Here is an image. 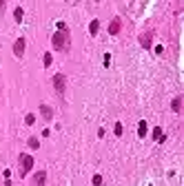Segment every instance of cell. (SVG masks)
I'll return each instance as SVG.
<instances>
[{"instance_id": "14", "label": "cell", "mask_w": 184, "mask_h": 186, "mask_svg": "<svg viewBox=\"0 0 184 186\" xmlns=\"http://www.w3.org/2000/svg\"><path fill=\"white\" fill-rule=\"evenodd\" d=\"M153 137H155V140H162V137H164V135H162V129H160V126H155V129H153Z\"/></svg>"}, {"instance_id": "6", "label": "cell", "mask_w": 184, "mask_h": 186, "mask_svg": "<svg viewBox=\"0 0 184 186\" xmlns=\"http://www.w3.org/2000/svg\"><path fill=\"white\" fill-rule=\"evenodd\" d=\"M44 184H47V173L44 171H38L33 175V186H44Z\"/></svg>"}, {"instance_id": "2", "label": "cell", "mask_w": 184, "mask_h": 186, "mask_svg": "<svg viewBox=\"0 0 184 186\" xmlns=\"http://www.w3.org/2000/svg\"><path fill=\"white\" fill-rule=\"evenodd\" d=\"M31 169H33V157L27 155V153H22V155H20V175L24 177Z\"/></svg>"}, {"instance_id": "5", "label": "cell", "mask_w": 184, "mask_h": 186, "mask_svg": "<svg viewBox=\"0 0 184 186\" xmlns=\"http://www.w3.org/2000/svg\"><path fill=\"white\" fill-rule=\"evenodd\" d=\"M40 113H42V118L49 122V120H54V109H51L49 104H40Z\"/></svg>"}, {"instance_id": "4", "label": "cell", "mask_w": 184, "mask_h": 186, "mask_svg": "<svg viewBox=\"0 0 184 186\" xmlns=\"http://www.w3.org/2000/svg\"><path fill=\"white\" fill-rule=\"evenodd\" d=\"M24 46H27V40H24V38H18L16 44H13V53H16V58H22V56H24Z\"/></svg>"}, {"instance_id": "3", "label": "cell", "mask_w": 184, "mask_h": 186, "mask_svg": "<svg viewBox=\"0 0 184 186\" xmlns=\"http://www.w3.org/2000/svg\"><path fill=\"white\" fill-rule=\"evenodd\" d=\"M64 86H67V78L62 73H56L54 76V89H56L58 95H64Z\"/></svg>"}, {"instance_id": "8", "label": "cell", "mask_w": 184, "mask_h": 186, "mask_svg": "<svg viewBox=\"0 0 184 186\" xmlns=\"http://www.w3.org/2000/svg\"><path fill=\"white\" fill-rule=\"evenodd\" d=\"M171 106H173V111H175V113H180V109H182V95H177V98L173 100V104H171Z\"/></svg>"}, {"instance_id": "10", "label": "cell", "mask_w": 184, "mask_h": 186, "mask_svg": "<svg viewBox=\"0 0 184 186\" xmlns=\"http://www.w3.org/2000/svg\"><path fill=\"white\" fill-rule=\"evenodd\" d=\"M98 29H100V22H98V20H93L91 25H89V31H91V33L95 36V33H98Z\"/></svg>"}, {"instance_id": "17", "label": "cell", "mask_w": 184, "mask_h": 186, "mask_svg": "<svg viewBox=\"0 0 184 186\" xmlns=\"http://www.w3.org/2000/svg\"><path fill=\"white\" fill-rule=\"evenodd\" d=\"M115 135H122V124H120V122L115 124Z\"/></svg>"}, {"instance_id": "12", "label": "cell", "mask_w": 184, "mask_h": 186, "mask_svg": "<svg viewBox=\"0 0 184 186\" xmlns=\"http://www.w3.org/2000/svg\"><path fill=\"white\" fill-rule=\"evenodd\" d=\"M22 16H24V13H22V9H20V7H16V11H13V18H16V22H20V20H22Z\"/></svg>"}, {"instance_id": "11", "label": "cell", "mask_w": 184, "mask_h": 186, "mask_svg": "<svg viewBox=\"0 0 184 186\" xmlns=\"http://www.w3.org/2000/svg\"><path fill=\"white\" fill-rule=\"evenodd\" d=\"M40 146V140L38 137H29V149H38Z\"/></svg>"}, {"instance_id": "15", "label": "cell", "mask_w": 184, "mask_h": 186, "mask_svg": "<svg viewBox=\"0 0 184 186\" xmlns=\"http://www.w3.org/2000/svg\"><path fill=\"white\" fill-rule=\"evenodd\" d=\"M93 186H102V175H93Z\"/></svg>"}, {"instance_id": "16", "label": "cell", "mask_w": 184, "mask_h": 186, "mask_svg": "<svg viewBox=\"0 0 184 186\" xmlns=\"http://www.w3.org/2000/svg\"><path fill=\"white\" fill-rule=\"evenodd\" d=\"M51 60H54L51 53H44V66H51Z\"/></svg>"}, {"instance_id": "1", "label": "cell", "mask_w": 184, "mask_h": 186, "mask_svg": "<svg viewBox=\"0 0 184 186\" xmlns=\"http://www.w3.org/2000/svg\"><path fill=\"white\" fill-rule=\"evenodd\" d=\"M51 44H54L56 51H67V49H69V33H67V31L54 33V38H51Z\"/></svg>"}, {"instance_id": "9", "label": "cell", "mask_w": 184, "mask_h": 186, "mask_svg": "<svg viewBox=\"0 0 184 186\" xmlns=\"http://www.w3.org/2000/svg\"><path fill=\"white\" fill-rule=\"evenodd\" d=\"M140 42H142V46H144V49H149V46H151V33L142 36V38H140Z\"/></svg>"}, {"instance_id": "7", "label": "cell", "mask_w": 184, "mask_h": 186, "mask_svg": "<svg viewBox=\"0 0 184 186\" xmlns=\"http://www.w3.org/2000/svg\"><path fill=\"white\" fill-rule=\"evenodd\" d=\"M109 33H111V36L120 33V20H118V18H115V20H111V25H109Z\"/></svg>"}, {"instance_id": "13", "label": "cell", "mask_w": 184, "mask_h": 186, "mask_svg": "<svg viewBox=\"0 0 184 186\" xmlns=\"http://www.w3.org/2000/svg\"><path fill=\"white\" fill-rule=\"evenodd\" d=\"M138 131H140V133H138L140 137H144V135H146V122H144V120L140 122V129H138Z\"/></svg>"}]
</instances>
